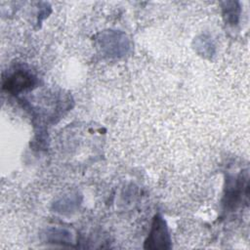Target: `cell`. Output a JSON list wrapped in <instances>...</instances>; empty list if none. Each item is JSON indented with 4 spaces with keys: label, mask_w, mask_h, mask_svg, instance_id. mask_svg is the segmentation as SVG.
<instances>
[{
    "label": "cell",
    "mask_w": 250,
    "mask_h": 250,
    "mask_svg": "<svg viewBox=\"0 0 250 250\" xmlns=\"http://www.w3.org/2000/svg\"><path fill=\"white\" fill-rule=\"evenodd\" d=\"M31 77L26 75L25 73H18L14 75V77L11 79V86L10 87H16L17 90H21L24 87H27L31 84Z\"/></svg>",
    "instance_id": "7a4b0ae2"
},
{
    "label": "cell",
    "mask_w": 250,
    "mask_h": 250,
    "mask_svg": "<svg viewBox=\"0 0 250 250\" xmlns=\"http://www.w3.org/2000/svg\"><path fill=\"white\" fill-rule=\"evenodd\" d=\"M169 243L168 233L161 219H155L149 237L146 240V247L167 248Z\"/></svg>",
    "instance_id": "6da1fadb"
}]
</instances>
